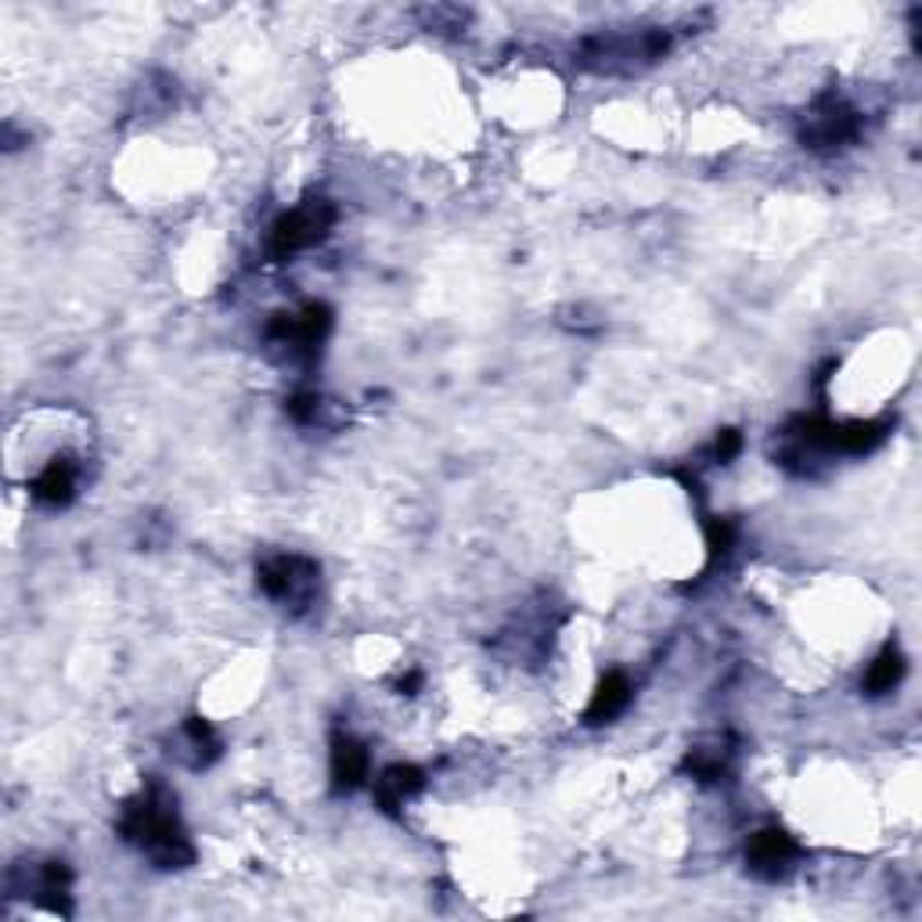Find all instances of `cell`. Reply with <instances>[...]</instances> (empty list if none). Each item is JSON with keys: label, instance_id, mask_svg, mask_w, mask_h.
<instances>
[{"label": "cell", "instance_id": "6da1fadb", "mask_svg": "<svg viewBox=\"0 0 922 922\" xmlns=\"http://www.w3.org/2000/svg\"><path fill=\"white\" fill-rule=\"evenodd\" d=\"M328 224H332V209H328L325 202H310V206H299L293 213H285V217L274 224L271 246H274V252L307 249L328 231Z\"/></svg>", "mask_w": 922, "mask_h": 922}, {"label": "cell", "instance_id": "7a4b0ae2", "mask_svg": "<svg viewBox=\"0 0 922 922\" xmlns=\"http://www.w3.org/2000/svg\"><path fill=\"white\" fill-rule=\"evenodd\" d=\"M793 854H797V847H793V840L778 829L756 832L750 843V865H753V873H761V876H778L782 868L789 865Z\"/></svg>", "mask_w": 922, "mask_h": 922}, {"label": "cell", "instance_id": "3957f363", "mask_svg": "<svg viewBox=\"0 0 922 922\" xmlns=\"http://www.w3.org/2000/svg\"><path fill=\"white\" fill-rule=\"evenodd\" d=\"M364 775H368V753H364L361 742H353V739H335V747H332V778H335V789H353V786H361Z\"/></svg>", "mask_w": 922, "mask_h": 922}, {"label": "cell", "instance_id": "277c9868", "mask_svg": "<svg viewBox=\"0 0 922 922\" xmlns=\"http://www.w3.org/2000/svg\"><path fill=\"white\" fill-rule=\"evenodd\" d=\"M630 699V681L621 674V671H613V674H605V681L595 688V696H591V706H588V721H610V717H616L627 706Z\"/></svg>", "mask_w": 922, "mask_h": 922}, {"label": "cell", "instance_id": "5b68a950", "mask_svg": "<svg viewBox=\"0 0 922 922\" xmlns=\"http://www.w3.org/2000/svg\"><path fill=\"white\" fill-rule=\"evenodd\" d=\"M72 490H76V469L66 458H55L41 476H36L33 498L44 504H66L72 498Z\"/></svg>", "mask_w": 922, "mask_h": 922}, {"label": "cell", "instance_id": "8992f818", "mask_svg": "<svg viewBox=\"0 0 922 922\" xmlns=\"http://www.w3.org/2000/svg\"><path fill=\"white\" fill-rule=\"evenodd\" d=\"M419 789H422V772H414V767H389L378 778V800H383V807H400Z\"/></svg>", "mask_w": 922, "mask_h": 922}, {"label": "cell", "instance_id": "52a82bcc", "mask_svg": "<svg viewBox=\"0 0 922 922\" xmlns=\"http://www.w3.org/2000/svg\"><path fill=\"white\" fill-rule=\"evenodd\" d=\"M904 671V663H901V656L887 649L879 656V660L868 667V678H865V688L873 692V696H879V692H890L893 685H898V678Z\"/></svg>", "mask_w": 922, "mask_h": 922}, {"label": "cell", "instance_id": "ba28073f", "mask_svg": "<svg viewBox=\"0 0 922 922\" xmlns=\"http://www.w3.org/2000/svg\"><path fill=\"white\" fill-rule=\"evenodd\" d=\"M739 447H742V436L736 433V429H725V433L717 436V458H721V462L736 458Z\"/></svg>", "mask_w": 922, "mask_h": 922}]
</instances>
